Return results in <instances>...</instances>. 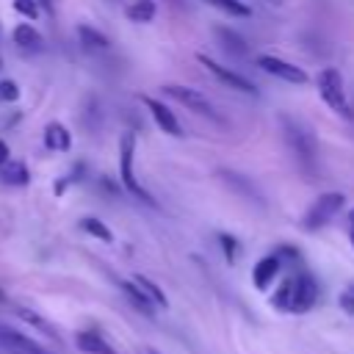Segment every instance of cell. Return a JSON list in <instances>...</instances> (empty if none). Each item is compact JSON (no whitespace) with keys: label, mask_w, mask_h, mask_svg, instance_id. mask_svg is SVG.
<instances>
[{"label":"cell","mask_w":354,"mask_h":354,"mask_svg":"<svg viewBox=\"0 0 354 354\" xmlns=\"http://www.w3.org/2000/svg\"><path fill=\"white\" fill-rule=\"evenodd\" d=\"M279 127H282V136H285V141H288V147H290V152L301 160V163H315V155H318V144H315V133L304 124V122H299V119H293V116H279Z\"/></svg>","instance_id":"6da1fadb"},{"label":"cell","mask_w":354,"mask_h":354,"mask_svg":"<svg viewBox=\"0 0 354 354\" xmlns=\"http://www.w3.org/2000/svg\"><path fill=\"white\" fill-rule=\"evenodd\" d=\"M315 86H318V94H321L324 105H326L332 113H337V116H343V119H354V111H351V105H348V100H346L343 77H340V72H337L335 66L321 69L318 77H315Z\"/></svg>","instance_id":"7a4b0ae2"},{"label":"cell","mask_w":354,"mask_h":354,"mask_svg":"<svg viewBox=\"0 0 354 354\" xmlns=\"http://www.w3.org/2000/svg\"><path fill=\"white\" fill-rule=\"evenodd\" d=\"M133 155H136V136H133V133H122V138H119V180H122V185H124L136 199H141V202H147V205H155V199H152V196L138 185V180H136Z\"/></svg>","instance_id":"3957f363"},{"label":"cell","mask_w":354,"mask_h":354,"mask_svg":"<svg viewBox=\"0 0 354 354\" xmlns=\"http://www.w3.org/2000/svg\"><path fill=\"white\" fill-rule=\"evenodd\" d=\"M343 202H346V196H343L340 191H326V194H321V196L310 205V210L304 213L301 227H304L307 232H315V230L326 227V224L332 221V216H335V213H340Z\"/></svg>","instance_id":"277c9868"},{"label":"cell","mask_w":354,"mask_h":354,"mask_svg":"<svg viewBox=\"0 0 354 354\" xmlns=\"http://www.w3.org/2000/svg\"><path fill=\"white\" fill-rule=\"evenodd\" d=\"M196 61L216 77V80H221L224 86H230V88H235V91H243V94H249V97H257L260 91H257V86L252 83V80H246L243 75H238V72H232V69H227V66H221V64H216L210 55H205V53H196Z\"/></svg>","instance_id":"5b68a950"},{"label":"cell","mask_w":354,"mask_h":354,"mask_svg":"<svg viewBox=\"0 0 354 354\" xmlns=\"http://www.w3.org/2000/svg\"><path fill=\"white\" fill-rule=\"evenodd\" d=\"M163 94L171 97V100H177V102H183L185 108H191V111H196V113L213 119V122L218 119L216 111H213V105H210V100H207L199 88H188V86H174V83H169V86H163Z\"/></svg>","instance_id":"8992f818"},{"label":"cell","mask_w":354,"mask_h":354,"mask_svg":"<svg viewBox=\"0 0 354 354\" xmlns=\"http://www.w3.org/2000/svg\"><path fill=\"white\" fill-rule=\"evenodd\" d=\"M318 301V285L307 271H299L293 277V293H290V313H307Z\"/></svg>","instance_id":"52a82bcc"},{"label":"cell","mask_w":354,"mask_h":354,"mask_svg":"<svg viewBox=\"0 0 354 354\" xmlns=\"http://www.w3.org/2000/svg\"><path fill=\"white\" fill-rule=\"evenodd\" d=\"M257 66L266 69L268 75L285 80V83H293V86L307 83V72H304L301 66H296V64H290V61H282V58H277V55H257Z\"/></svg>","instance_id":"ba28073f"},{"label":"cell","mask_w":354,"mask_h":354,"mask_svg":"<svg viewBox=\"0 0 354 354\" xmlns=\"http://www.w3.org/2000/svg\"><path fill=\"white\" fill-rule=\"evenodd\" d=\"M141 102L147 105V111L152 113V119H155V124L166 133V136H174V138H180L183 136V127H180V122H177V116H174V111L169 108V105H163L160 100H155V97H141Z\"/></svg>","instance_id":"9c48e42d"},{"label":"cell","mask_w":354,"mask_h":354,"mask_svg":"<svg viewBox=\"0 0 354 354\" xmlns=\"http://www.w3.org/2000/svg\"><path fill=\"white\" fill-rule=\"evenodd\" d=\"M0 346L11 354H47L33 337H28L11 326H3V324H0Z\"/></svg>","instance_id":"30bf717a"},{"label":"cell","mask_w":354,"mask_h":354,"mask_svg":"<svg viewBox=\"0 0 354 354\" xmlns=\"http://www.w3.org/2000/svg\"><path fill=\"white\" fill-rule=\"evenodd\" d=\"M279 268H282L279 254H266V257H260V260L254 263V268H252V282H254V288H257V290H266V288L274 282V277L279 274Z\"/></svg>","instance_id":"8fae6325"},{"label":"cell","mask_w":354,"mask_h":354,"mask_svg":"<svg viewBox=\"0 0 354 354\" xmlns=\"http://www.w3.org/2000/svg\"><path fill=\"white\" fill-rule=\"evenodd\" d=\"M213 36L221 41V47H224L232 58L249 55V44H246V39H243L238 30H232V28H227V25H216V28H213Z\"/></svg>","instance_id":"7c38bea8"},{"label":"cell","mask_w":354,"mask_h":354,"mask_svg":"<svg viewBox=\"0 0 354 354\" xmlns=\"http://www.w3.org/2000/svg\"><path fill=\"white\" fill-rule=\"evenodd\" d=\"M75 343H77V348L86 351V354H116V348H113L100 332H94V329L77 332V335H75Z\"/></svg>","instance_id":"4fadbf2b"},{"label":"cell","mask_w":354,"mask_h":354,"mask_svg":"<svg viewBox=\"0 0 354 354\" xmlns=\"http://www.w3.org/2000/svg\"><path fill=\"white\" fill-rule=\"evenodd\" d=\"M44 144H47V149L66 152V149L72 147V136H69V130H66L61 122H50V124L44 127Z\"/></svg>","instance_id":"5bb4252c"},{"label":"cell","mask_w":354,"mask_h":354,"mask_svg":"<svg viewBox=\"0 0 354 354\" xmlns=\"http://www.w3.org/2000/svg\"><path fill=\"white\" fill-rule=\"evenodd\" d=\"M119 288L124 290L127 301H130V304H133L138 313H144V315H149V318L155 315V304H152V301H149V299H147V296L138 290V285H136L133 279H122V282H119Z\"/></svg>","instance_id":"9a60e30c"},{"label":"cell","mask_w":354,"mask_h":354,"mask_svg":"<svg viewBox=\"0 0 354 354\" xmlns=\"http://www.w3.org/2000/svg\"><path fill=\"white\" fill-rule=\"evenodd\" d=\"M17 315H19L25 324L36 326L44 337H50V340H55V343H58V329H55L44 315H39V313H36V310H30V307H17Z\"/></svg>","instance_id":"2e32d148"},{"label":"cell","mask_w":354,"mask_h":354,"mask_svg":"<svg viewBox=\"0 0 354 354\" xmlns=\"http://www.w3.org/2000/svg\"><path fill=\"white\" fill-rule=\"evenodd\" d=\"M218 177H221L230 188H235L241 196H249V199H254V202H263V199H260V191H257L254 183H249L246 177H241V174H235V171H230V169H224Z\"/></svg>","instance_id":"e0dca14e"},{"label":"cell","mask_w":354,"mask_h":354,"mask_svg":"<svg viewBox=\"0 0 354 354\" xmlns=\"http://www.w3.org/2000/svg\"><path fill=\"white\" fill-rule=\"evenodd\" d=\"M133 282L138 285V290H141V293H144V296H147V299H149L155 307H160V310H166V307H169L166 293H163V290H160V288H158V285H155L149 277H144V274H133Z\"/></svg>","instance_id":"ac0fdd59"},{"label":"cell","mask_w":354,"mask_h":354,"mask_svg":"<svg viewBox=\"0 0 354 354\" xmlns=\"http://www.w3.org/2000/svg\"><path fill=\"white\" fill-rule=\"evenodd\" d=\"M127 19L130 22H152L155 19V14H158V6H155V0H136V3H130L127 6Z\"/></svg>","instance_id":"d6986e66"},{"label":"cell","mask_w":354,"mask_h":354,"mask_svg":"<svg viewBox=\"0 0 354 354\" xmlns=\"http://www.w3.org/2000/svg\"><path fill=\"white\" fill-rule=\"evenodd\" d=\"M0 177H3L6 183H11V185H28V180H30L28 166L19 163V160H6V163L0 166Z\"/></svg>","instance_id":"ffe728a7"},{"label":"cell","mask_w":354,"mask_h":354,"mask_svg":"<svg viewBox=\"0 0 354 354\" xmlns=\"http://www.w3.org/2000/svg\"><path fill=\"white\" fill-rule=\"evenodd\" d=\"M77 36H80V44L83 47H88V50H108V36L105 33H100L97 28H91V25H77Z\"/></svg>","instance_id":"44dd1931"},{"label":"cell","mask_w":354,"mask_h":354,"mask_svg":"<svg viewBox=\"0 0 354 354\" xmlns=\"http://www.w3.org/2000/svg\"><path fill=\"white\" fill-rule=\"evenodd\" d=\"M80 230H83V232H88V235H94V238H100V241H105V243H111V241H113V232L105 227V221H100V218H94V216L80 218Z\"/></svg>","instance_id":"7402d4cb"},{"label":"cell","mask_w":354,"mask_h":354,"mask_svg":"<svg viewBox=\"0 0 354 354\" xmlns=\"http://www.w3.org/2000/svg\"><path fill=\"white\" fill-rule=\"evenodd\" d=\"M14 44H19V47H36V44H41V36H39V30L33 25L22 22V25L14 28Z\"/></svg>","instance_id":"603a6c76"},{"label":"cell","mask_w":354,"mask_h":354,"mask_svg":"<svg viewBox=\"0 0 354 354\" xmlns=\"http://www.w3.org/2000/svg\"><path fill=\"white\" fill-rule=\"evenodd\" d=\"M205 3H210L213 8H221L230 17H249L252 14V8L243 0H205Z\"/></svg>","instance_id":"cb8c5ba5"},{"label":"cell","mask_w":354,"mask_h":354,"mask_svg":"<svg viewBox=\"0 0 354 354\" xmlns=\"http://www.w3.org/2000/svg\"><path fill=\"white\" fill-rule=\"evenodd\" d=\"M290 293H293V277L282 279V285H279L277 293L271 296V304H274L277 310H288V307H290Z\"/></svg>","instance_id":"d4e9b609"},{"label":"cell","mask_w":354,"mask_h":354,"mask_svg":"<svg viewBox=\"0 0 354 354\" xmlns=\"http://www.w3.org/2000/svg\"><path fill=\"white\" fill-rule=\"evenodd\" d=\"M218 243H221V249H224L227 263H235V254H238V241H235L230 232H221V235H218Z\"/></svg>","instance_id":"484cf974"},{"label":"cell","mask_w":354,"mask_h":354,"mask_svg":"<svg viewBox=\"0 0 354 354\" xmlns=\"http://www.w3.org/2000/svg\"><path fill=\"white\" fill-rule=\"evenodd\" d=\"M14 3V8L25 17V19H36L39 17V6H36V0H11Z\"/></svg>","instance_id":"4316f807"},{"label":"cell","mask_w":354,"mask_h":354,"mask_svg":"<svg viewBox=\"0 0 354 354\" xmlns=\"http://www.w3.org/2000/svg\"><path fill=\"white\" fill-rule=\"evenodd\" d=\"M17 97H19V86L14 80H3L0 83V100L3 102H14Z\"/></svg>","instance_id":"83f0119b"},{"label":"cell","mask_w":354,"mask_h":354,"mask_svg":"<svg viewBox=\"0 0 354 354\" xmlns=\"http://www.w3.org/2000/svg\"><path fill=\"white\" fill-rule=\"evenodd\" d=\"M340 307H343V313L354 315V285H351V288H346V290L340 293Z\"/></svg>","instance_id":"f1b7e54d"},{"label":"cell","mask_w":354,"mask_h":354,"mask_svg":"<svg viewBox=\"0 0 354 354\" xmlns=\"http://www.w3.org/2000/svg\"><path fill=\"white\" fill-rule=\"evenodd\" d=\"M8 158H11V149H8V144H6L3 138H0V166H3V163H6Z\"/></svg>","instance_id":"f546056e"},{"label":"cell","mask_w":354,"mask_h":354,"mask_svg":"<svg viewBox=\"0 0 354 354\" xmlns=\"http://www.w3.org/2000/svg\"><path fill=\"white\" fill-rule=\"evenodd\" d=\"M36 6H39V11H47V14H53V0H36Z\"/></svg>","instance_id":"4dcf8cb0"},{"label":"cell","mask_w":354,"mask_h":354,"mask_svg":"<svg viewBox=\"0 0 354 354\" xmlns=\"http://www.w3.org/2000/svg\"><path fill=\"white\" fill-rule=\"evenodd\" d=\"M138 354H160V351H158V348H152V346H141V348H138Z\"/></svg>","instance_id":"1f68e13d"},{"label":"cell","mask_w":354,"mask_h":354,"mask_svg":"<svg viewBox=\"0 0 354 354\" xmlns=\"http://www.w3.org/2000/svg\"><path fill=\"white\" fill-rule=\"evenodd\" d=\"M171 6H185V0H169Z\"/></svg>","instance_id":"d6a6232c"},{"label":"cell","mask_w":354,"mask_h":354,"mask_svg":"<svg viewBox=\"0 0 354 354\" xmlns=\"http://www.w3.org/2000/svg\"><path fill=\"white\" fill-rule=\"evenodd\" d=\"M348 221H351V232H354V210L348 213Z\"/></svg>","instance_id":"836d02e7"},{"label":"cell","mask_w":354,"mask_h":354,"mask_svg":"<svg viewBox=\"0 0 354 354\" xmlns=\"http://www.w3.org/2000/svg\"><path fill=\"white\" fill-rule=\"evenodd\" d=\"M268 3H271V6H279V3H282V0H268Z\"/></svg>","instance_id":"e575fe53"},{"label":"cell","mask_w":354,"mask_h":354,"mask_svg":"<svg viewBox=\"0 0 354 354\" xmlns=\"http://www.w3.org/2000/svg\"><path fill=\"white\" fill-rule=\"evenodd\" d=\"M351 246H354V232H351Z\"/></svg>","instance_id":"d590c367"}]
</instances>
